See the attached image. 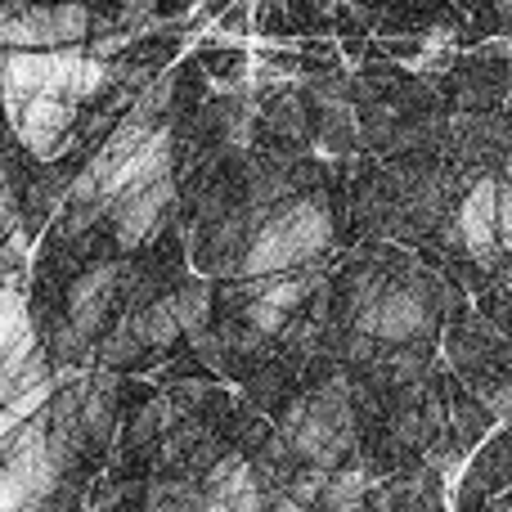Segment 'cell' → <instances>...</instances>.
<instances>
[{
  "label": "cell",
  "instance_id": "cell-1",
  "mask_svg": "<svg viewBox=\"0 0 512 512\" xmlns=\"http://www.w3.org/2000/svg\"><path fill=\"white\" fill-rule=\"evenodd\" d=\"M108 63L77 50H9L5 54V104L9 117L27 104V95H68L90 99L108 86Z\"/></svg>",
  "mask_w": 512,
  "mask_h": 512
},
{
  "label": "cell",
  "instance_id": "cell-2",
  "mask_svg": "<svg viewBox=\"0 0 512 512\" xmlns=\"http://www.w3.org/2000/svg\"><path fill=\"white\" fill-rule=\"evenodd\" d=\"M328 239H333V221H328L324 207L319 203H292V207H283L274 221H265L261 230H256L243 270H248L252 279L288 274L292 265L315 261V256L328 248Z\"/></svg>",
  "mask_w": 512,
  "mask_h": 512
},
{
  "label": "cell",
  "instance_id": "cell-3",
  "mask_svg": "<svg viewBox=\"0 0 512 512\" xmlns=\"http://www.w3.org/2000/svg\"><path fill=\"white\" fill-rule=\"evenodd\" d=\"M427 324H432V306L418 288H378L373 283L355 315V328L382 337V342H409V337L427 333Z\"/></svg>",
  "mask_w": 512,
  "mask_h": 512
},
{
  "label": "cell",
  "instance_id": "cell-4",
  "mask_svg": "<svg viewBox=\"0 0 512 512\" xmlns=\"http://www.w3.org/2000/svg\"><path fill=\"white\" fill-rule=\"evenodd\" d=\"M499 189L504 185L495 176H481L459 203L463 248L486 265H499V256H504V243H499Z\"/></svg>",
  "mask_w": 512,
  "mask_h": 512
},
{
  "label": "cell",
  "instance_id": "cell-5",
  "mask_svg": "<svg viewBox=\"0 0 512 512\" xmlns=\"http://www.w3.org/2000/svg\"><path fill=\"white\" fill-rule=\"evenodd\" d=\"M72 104H77V99H68V95H27V104L18 108L9 122H14L18 140H23L36 158H50L72 126Z\"/></svg>",
  "mask_w": 512,
  "mask_h": 512
},
{
  "label": "cell",
  "instance_id": "cell-6",
  "mask_svg": "<svg viewBox=\"0 0 512 512\" xmlns=\"http://www.w3.org/2000/svg\"><path fill=\"white\" fill-rule=\"evenodd\" d=\"M171 198H176V185L167 180H158V185L149 189H135V194H122L113 203V225H117V243L122 248H140L144 239H149L153 230H158V221L167 216Z\"/></svg>",
  "mask_w": 512,
  "mask_h": 512
},
{
  "label": "cell",
  "instance_id": "cell-7",
  "mask_svg": "<svg viewBox=\"0 0 512 512\" xmlns=\"http://www.w3.org/2000/svg\"><path fill=\"white\" fill-rule=\"evenodd\" d=\"M0 36L9 50H59L54 0H9L0 14Z\"/></svg>",
  "mask_w": 512,
  "mask_h": 512
},
{
  "label": "cell",
  "instance_id": "cell-8",
  "mask_svg": "<svg viewBox=\"0 0 512 512\" xmlns=\"http://www.w3.org/2000/svg\"><path fill=\"white\" fill-rule=\"evenodd\" d=\"M113 283H117V265H90V270L68 288V319L86 337L95 333L99 319H104L108 297H113Z\"/></svg>",
  "mask_w": 512,
  "mask_h": 512
},
{
  "label": "cell",
  "instance_id": "cell-9",
  "mask_svg": "<svg viewBox=\"0 0 512 512\" xmlns=\"http://www.w3.org/2000/svg\"><path fill=\"white\" fill-rule=\"evenodd\" d=\"M27 355H36V328L27 315V301L18 288H5L0 297V369H14Z\"/></svg>",
  "mask_w": 512,
  "mask_h": 512
},
{
  "label": "cell",
  "instance_id": "cell-10",
  "mask_svg": "<svg viewBox=\"0 0 512 512\" xmlns=\"http://www.w3.org/2000/svg\"><path fill=\"white\" fill-rule=\"evenodd\" d=\"M369 463H346V468H337L333 477H328V490L324 499H319V512H364L369 508Z\"/></svg>",
  "mask_w": 512,
  "mask_h": 512
},
{
  "label": "cell",
  "instance_id": "cell-11",
  "mask_svg": "<svg viewBox=\"0 0 512 512\" xmlns=\"http://www.w3.org/2000/svg\"><path fill=\"white\" fill-rule=\"evenodd\" d=\"M54 373H50V360H45L41 351L36 355H27L23 364H14V369H0V400H18L23 391H32V387H41V382H50Z\"/></svg>",
  "mask_w": 512,
  "mask_h": 512
},
{
  "label": "cell",
  "instance_id": "cell-12",
  "mask_svg": "<svg viewBox=\"0 0 512 512\" xmlns=\"http://www.w3.org/2000/svg\"><path fill=\"white\" fill-rule=\"evenodd\" d=\"M171 310H176V319H180L185 333H203L207 315H212V297H207L203 283H194V288H185V292L171 297Z\"/></svg>",
  "mask_w": 512,
  "mask_h": 512
},
{
  "label": "cell",
  "instance_id": "cell-13",
  "mask_svg": "<svg viewBox=\"0 0 512 512\" xmlns=\"http://www.w3.org/2000/svg\"><path fill=\"white\" fill-rule=\"evenodd\" d=\"M140 324H144L149 346H167V342H176V337L185 333V328H180V319H176V310H171V297L153 301V306L140 315Z\"/></svg>",
  "mask_w": 512,
  "mask_h": 512
},
{
  "label": "cell",
  "instance_id": "cell-14",
  "mask_svg": "<svg viewBox=\"0 0 512 512\" xmlns=\"http://www.w3.org/2000/svg\"><path fill=\"white\" fill-rule=\"evenodd\" d=\"M54 32H59V50L63 45H77L90 36V14L86 5H72V0H54Z\"/></svg>",
  "mask_w": 512,
  "mask_h": 512
},
{
  "label": "cell",
  "instance_id": "cell-15",
  "mask_svg": "<svg viewBox=\"0 0 512 512\" xmlns=\"http://www.w3.org/2000/svg\"><path fill=\"white\" fill-rule=\"evenodd\" d=\"M328 477H333V472L319 468V463H301V472H292V481H288V495L301 499L306 508H319V499H324V490H328Z\"/></svg>",
  "mask_w": 512,
  "mask_h": 512
},
{
  "label": "cell",
  "instance_id": "cell-16",
  "mask_svg": "<svg viewBox=\"0 0 512 512\" xmlns=\"http://www.w3.org/2000/svg\"><path fill=\"white\" fill-rule=\"evenodd\" d=\"M315 288H319V274H301V279H274V283H265L261 297H270L274 306H283L292 315V310H297Z\"/></svg>",
  "mask_w": 512,
  "mask_h": 512
},
{
  "label": "cell",
  "instance_id": "cell-17",
  "mask_svg": "<svg viewBox=\"0 0 512 512\" xmlns=\"http://www.w3.org/2000/svg\"><path fill=\"white\" fill-rule=\"evenodd\" d=\"M81 427H86V441L104 445L108 432H113V405H108L104 391H95V396L81 405Z\"/></svg>",
  "mask_w": 512,
  "mask_h": 512
},
{
  "label": "cell",
  "instance_id": "cell-18",
  "mask_svg": "<svg viewBox=\"0 0 512 512\" xmlns=\"http://www.w3.org/2000/svg\"><path fill=\"white\" fill-rule=\"evenodd\" d=\"M283 319H288V310H283V306H274L270 297H256L252 306H248V324H252V333H261V337L279 333V328H283Z\"/></svg>",
  "mask_w": 512,
  "mask_h": 512
},
{
  "label": "cell",
  "instance_id": "cell-19",
  "mask_svg": "<svg viewBox=\"0 0 512 512\" xmlns=\"http://www.w3.org/2000/svg\"><path fill=\"white\" fill-rule=\"evenodd\" d=\"M499 243L504 252H512V185L499 189Z\"/></svg>",
  "mask_w": 512,
  "mask_h": 512
},
{
  "label": "cell",
  "instance_id": "cell-20",
  "mask_svg": "<svg viewBox=\"0 0 512 512\" xmlns=\"http://www.w3.org/2000/svg\"><path fill=\"white\" fill-rule=\"evenodd\" d=\"M486 409H490L495 418H512V382H508V387H495V391H490V396H486Z\"/></svg>",
  "mask_w": 512,
  "mask_h": 512
},
{
  "label": "cell",
  "instance_id": "cell-21",
  "mask_svg": "<svg viewBox=\"0 0 512 512\" xmlns=\"http://www.w3.org/2000/svg\"><path fill=\"white\" fill-rule=\"evenodd\" d=\"M194 512H230V504H225V499H216V495H207V490H198Z\"/></svg>",
  "mask_w": 512,
  "mask_h": 512
},
{
  "label": "cell",
  "instance_id": "cell-22",
  "mask_svg": "<svg viewBox=\"0 0 512 512\" xmlns=\"http://www.w3.org/2000/svg\"><path fill=\"white\" fill-rule=\"evenodd\" d=\"M122 5H126V14H140V9H149L153 0H122Z\"/></svg>",
  "mask_w": 512,
  "mask_h": 512
}]
</instances>
